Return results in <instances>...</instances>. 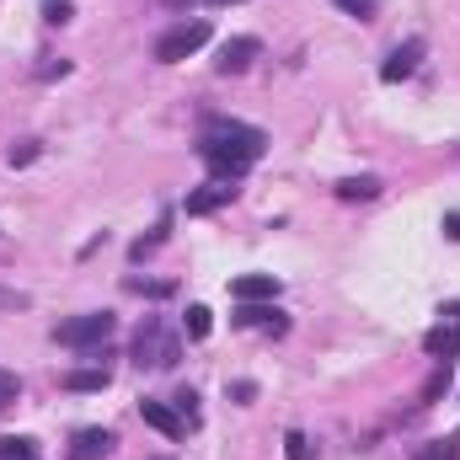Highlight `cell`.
Segmentation results:
<instances>
[{
  "label": "cell",
  "instance_id": "6da1fadb",
  "mask_svg": "<svg viewBox=\"0 0 460 460\" xmlns=\"http://www.w3.org/2000/svg\"><path fill=\"white\" fill-rule=\"evenodd\" d=\"M262 150H268V134L252 128V123H241V118H209L204 134H199L204 166H209L215 177H226V182H235L241 172H252V166L262 161Z\"/></svg>",
  "mask_w": 460,
  "mask_h": 460
},
{
  "label": "cell",
  "instance_id": "7a4b0ae2",
  "mask_svg": "<svg viewBox=\"0 0 460 460\" xmlns=\"http://www.w3.org/2000/svg\"><path fill=\"white\" fill-rule=\"evenodd\" d=\"M113 316L108 311H86V316H70V322H59L54 327V343H65V348H81V353H97V348L113 338Z\"/></svg>",
  "mask_w": 460,
  "mask_h": 460
},
{
  "label": "cell",
  "instance_id": "3957f363",
  "mask_svg": "<svg viewBox=\"0 0 460 460\" xmlns=\"http://www.w3.org/2000/svg\"><path fill=\"white\" fill-rule=\"evenodd\" d=\"M182 358V343L161 327V316H145V327L134 332V364H150V369H172Z\"/></svg>",
  "mask_w": 460,
  "mask_h": 460
},
{
  "label": "cell",
  "instance_id": "277c9868",
  "mask_svg": "<svg viewBox=\"0 0 460 460\" xmlns=\"http://www.w3.org/2000/svg\"><path fill=\"white\" fill-rule=\"evenodd\" d=\"M204 43H209V22H204V16H193V22H177L172 32H161V38H155V59H161V65H177V59L199 54Z\"/></svg>",
  "mask_w": 460,
  "mask_h": 460
},
{
  "label": "cell",
  "instance_id": "5b68a950",
  "mask_svg": "<svg viewBox=\"0 0 460 460\" xmlns=\"http://www.w3.org/2000/svg\"><path fill=\"white\" fill-rule=\"evenodd\" d=\"M418 65H423V38H407L402 49H391V54H385V65H380V81H385V86H396V81H407Z\"/></svg>",
  "mask_w": 460,
  "mask_h": 460
},
{
  "label": "cell",
  "instance_id": "8992f818",
  "mask_svg": "<svg viewBox=\"0 0 460 460\" xmlns=\"http://www.w3.org/2000/svg\"><path fill=\"white\" fill-rule=\"evenodd\" d=\"M262 54V43L257 38H230V43H220V59H215V70L220 75H241V70H252V59Z\"/></svg>",
  "mask_w": 460,
  "mask_h": 460
},
{
  "label": "cell",
  "instance_id": "52a82bcc",
  "mask_svg": "<svg viewBox=\"0 0 460 460\" xmlns=\"http://www.w3.org/2000/svg\"><path fill=\"white\" fill-rule=\"evenodd\" d=\"M445 316H450V322H439V327L423 338V348H429L434 358H445V364H450V358L460 353V305H450Z\"/></svg>",
  "mask_w": 460,
  "mask_h": 460
},
{
  "label": "cell",
  "instance_id": "ba28073f",
  "mask_svg": "<svg viewBox=\"0 0 460 460\" xmlns=\"http://www.w3.org/2000/svg\"><path fill=\"white\" fill-rule=\"evenodd\" d=\"M273 295H279V279L273 273H241L230 284V300L235 305H257V300H273Z\"/></svg>",
  "mask_w": 460,
  "mask_h": 460
},
{
  "label": "cell",
  "instance_id": "9c48e42d",
  "mask_svg": "<svg viewBox=\"0 0 460 460\" xmlns=\"http://www.w3.org/2000/svg\"><path fill=\"white\" fill-rule=\"evenodd\" d=\"M113 429H81L75 439H70V460H108L113 456Z\"/></svg>",
  "mask_w": 460,
  "mask_h": 460
},
{
  "label": "cell",
  "instance_id": "30bf717a",
  "mask_svg": "<svg viewBox=\"0 0 460 460\" xmlns=\"http://www.w3.org/2000/svg\"><path fill=\"white\" fill-rule=\"evenodd\" d=\"M139 418H145L155 434H166V439H182V429H188V423H182V412H172V407H166V402H155V396H145V402H139Z\"/></svg>",
  "mask_w": 460,
  "mask_h": 460
},
{
  "label": "cell",
  "instance_id": "8fae6325",
  "mask_svg": "<svg viewBox=\"0 0 460 460\" xmlns=\"http://www.w3.org/2000/svg\"><path fill=\"white\" fill-rule=\"evenodd\" d=\"M230 199H235V188H230V182H209V188L188 193V215H215V209H226Z\"/></svg>",
  "mask_w": 460,
  "mask_h": 460
},
{
  "label": "cell",
  "instance_id": "7c38bea8",
  "mask_svg": "<svg viewBox=\"0 0 460 460\" xmlns=\"http://www.w3.org/2000/svg\"><path fill=\"white\" fill-rule=\"evenodd\" d=\"M235 327H268V332H289V322H284L273 305H241V311H235Z\"/></svg>",
  "mask_w": 460,
  "mask_h": 460
},
{
  "label": "cell",
  "instance_id": "4fadbf2b",
  "mask_svg": "<svg viewBox=\"0 0 460 460\" xmlns=\"http://www.w3.org/2000/svg\"><path fill=\"white\" fill-rule=\"evenodd\" d=\"M65 391H108V369H70Z\"/></svg>",
  "mask_w": 460,
  "mask_h": 460
},
{
  "label": "cell",
  "instance_id": "5bb4252c",
  "mask_svg": "<svg viewBox=\"0 0 460 460\" xmlns=\"http://www.w3.org/2000/svg\"><path fill=\"white\" fill-rule=\"evenodd\" d=\"M32 456H38V445L27 434H5L0 439V460H32Z\"/></svg>",
  "mask_w": 460,
  "mask_h": 460
},
{
  "label": "cell",
  "instance_id": "9a60e30c",
  "mask_svg": "<svg viewBox=\"0 0 460 460\" xmlns=\"http://www.w3.org/2000/svg\"><path fill=\"white\" fill-rule=\"evenodd\" d=\"M380 193V177H348L338 182V199H375Z\"/></svg>",
  "mask_w": 460,
  "mask_h": 460
},
{
  "label": "cell",
  "instance_id": "2e32d148",
  "mask_svg": "<svg viewBox=\"0 0 460 460\" xmlns=\"http://www.w3.org/2000/svg\"><path fill=\"white\" fill-rule=\"evenodd\" d=\"M182 327H188V338L199 343V338H209V327H215V322H209V311H204V305H188V316H182Z\"/></svg>",
  "mask_w": 460,
  "mask_h": 460
},
{
  "label": "cell",
  "instance_id": "e0dca14e",
  "mask_svg": "<svg viewBox=\"0 0 460 460\" xmlns=\"http://www.w3.org/2000/svg\"><path fill=\"white\" fill-rule=\"evenodd\" d=\"M332 5L353 22H375V11H380V0H332Z\"/></svg>",
  "mask_w": 460,
  "mask_h": 460
},
{
  "label": "cell",
  "instance_id": "ac0fdd59",
  "mask_svg": "<svg viewBox=\"0 0 460 460\" xmlns=\"http://www.w3.org/2000/svg\"><path fill=\"white\" fill-rule=\"evenodd\" d=\"M418 460H460V445L456 439H429V445L418 450Z\"/></svg>",
  "mask_w": 460,
  "mask_h": 460
},
{
  "label": "cell",
  "instance_id": "d6986e66",
  "mask_svg": "<svg viewBox=\"0 0 460 460\" xmlns=\"http://www.w3.org/2000/svg\"><path fill=\"white\" fill-rule=\"evenodd\" d=\"M16 396H22V380H16L11 369H0V412H5V407H11Z\"/></svg>",
  "mask_w": 460,
  "mask_h": 460
},
{
  "label": "cell",
  "instance_id": "ffe728a7",
  "mask_svg": "<svg viewBox=\"0 0 460 460\" xmlns=\"http://www.w3.org/2000/svg\"><path fill=\"white\" fill-rule=\"evenodd\" d=\"M38 161V139H22V145H11V166H32Z\"/></svg>",
  "mask_w": 460,
  "mask_h": 460
},
{
  "label": "cell",
  "instance_id": "44dd1931",
  "mask_svg": "<svg viewBox=\"0 0 460 460\" xmlns=\"http://www.w3.org/2000/svg\"><path fill=\"white\" fill-rule=\"evenodd\" d=\"M284 456L289 460H311V439H305V434H289V439H284Z\"/></svg>",
  "mask_w": 460,
  "mask_h": 460
},
{
  "label": "cell",
  "instance_id": "7402d4cb",
  "mask_svg": "<svg viewBox=\"0 0 460 460\" xmlns=\"http://www.w3.org/2000/svg\"><path fill=\"white\" fill-rule=\"evenodd\" d=\"M128 289H134V295H155V300L172 295V284H145V279H128Z\"/></svg>",
  "mask_w": 460,
  "mask_h": 460
},
{
  "label": "cell",
  "instance_id": "603a6c76",
  "mask_svg": "<svg viewBox=\"0 0 460 460\" xmlns=\"http://www.w3.org/2000/svg\"><path fill=\"white\" fill-rule=\"evenodd\" d=\"M0 305H5V311H27V305H32V300H27V295H22V289H0Z\"/></svg>",
  "mask_w": 460,
  "mask_h": 460
},
{
  "label": "cell",
  "instance_id": "cb8c5ba5",
  "mask_svg": "<svg viewBox=\"0 0 460 460\" xmlns=\"http://www.w3.org/2000/svg\"><path fill=\"white\" fill-rule=\"evenodd\" d=\"M230 396H235V402H252V396H257V385H252V380H235V385H230Z\"/></svg>",
  "mask_w": 460,
  "mask_h": 460
},
{
  "label": "cell",
  "instance_id": "d4e9b609",
  "mask_svg": "<svg viewBox=\"0 0 460 460\" xmlns=\"http://www.w3.org/2000/svg\"><path fill=\"white\" fill-rule=\"evenodd\" d=\"M445 226H450V235H456V241H460V215H450V220H445Z\"/></svg>",
  "mask_w": 460,
  "mask_h": 460
},
{
  "label": "cell",
  "instance_id": "484cf974",
  "mask_svg": "<svg viewBox=\"0 0 460 460\" xmlns=\"http://www.w3.org/2000/svg\"><path fill=\"white\" fill-rule=\"evenodd\" d=\"M209 5H241V0H209Z\"/></svg>",
  "mask_w": 460,
  "mask_h": 460
},
{
  "label": "cell",
  "instance_id": "4316f807",
  "mask_svg": "<svg viewBox=\"0 0 460 460\" xmlns=\"http://www.w3.org/2000/svg\"><path fill=\"white\" fill-rule=\"evenodd\" d=\"M166 5H188V0H166Z\"/></svg>",
  "mask_w": 460,
  "mask_h": 460
},
{
  "label": "cell",
  "instance_id": "83f0119b",
  "mask_svg": "<svg viewBox=\"0 0 460 460\" xmlns=\"http://www.w3.org/2000/svg\"><path fill=\"white\" fill-rule=\"evenodd\" d=\"M32 460H38V456H32Z\"/></svg>",
  "mask_w": 460,
  "mask_h": 460
},
{
  "label": "cell",
  "instance_id": "f1b7e54d",
  "mask_svg": "<svg viewBox=\"0 0 460 460\" xmlns=\"http://www.w3.org/2000/svg\"><path fill=\"white\" fill-rule=\"evenodd\" d=\"M161 460H166V456H161Z\"/></svg>",
  "mask_w": 460,
  "mask_h": 460
}]
</instances>
